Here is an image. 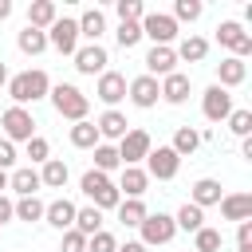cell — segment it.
<instances>
[{
	"instance_id": "obj_1",
	"label": "cell",
	"mask_w": 252,
	"mask_h": 252,
	"mask_svg": "<svg viewBox=\"0 0 252 252\" xmlns=\"http://www.w3.org/2000/svg\"><path fill=\"white\" fill-rule=\"evenodd\" d=\"M47 91H51V79H47V71H39V67H28V71H20V75L8 79V98H12V106L39 102V98H47Z\"/></svg>"
},
{
	"instance_id": "obj_2",
	"label": "cell",
	"mask_w": 252,
	"mask_h": 252,
	"mask_svg": "<svg viewBox=\"0 0 252 252\" xmlns=\"http://www.w3.org/2000/svg\"><path fill=\"white\" fill-rule=\"evenodd\" d=\"M47 98H51L55 114L67 118V122H83V118L91 114V98H87L75 83H55V87L47 91Z\"/></svg>"
},
{
	"instance_id": "obj_3",
	"label": "cell",
	"mask_w": 252,
	"mask_h": 252,
	"mask_svg": "<svg viewBox=\"0 0 252 252\" xmlns=\"http://www.w3.org/2000/svg\"><path fill=\"white\" fill-rule=\"evenodd\" d=\"M79 189L91 197V205L102 213V209H118V201H122V193H118V185L106 177V173H98V169H87L83 173V181H79Z\"/></svg>"
},
{
	"instance_id": "obj_4",
	"label": "cell",
	"mask_w": 252,
	"mask_h": 252,
	"mask_svg": "<svg viewBox=\"0 0 252 252\" xmlns=\"http://www.w3.org/2000/svg\"><path fill=\"white\" fill-rule=\"evenodd\" d=\"M0 126H4V138L16 146V142H32L35 138V118L28 106H8L0 114Z\"/></svg>"
},
{
	"instance_id": "obj_5",
	"label": "cell",
	"mask_w": 252,
	"mask_h": 252,
	"mask_svg": "<svg viewBox=\"0 0 252 252\" xmlns=\"http://www.w3.org/2000/svg\"><path fill=\"white\" fill-rule=\"evenodd\" d=\"M217 43L228 47L236 59H248V55H252V35L244 32L240 20H220V24H217Z\"/></svg>"
},
{
	"instance_id": "obj_6",
	"label": "cell",
	"mask_w": 252,
	"mask_h": 252,
	"mask_svg": "<svg viewBox=\"0 0 252 252\" xmlns=\"http://www.w3.org/2000/svg\"><path fill=\"white\" fill-rule=\"evenodd\" d=\"M138 228H142V244H146V248L169 244V240L177 236V224H173L169 213H146V220H142Z\"/></svg>"
},
{
	"instance_id": "obj_7",
	"label": "cell",
	"mask_w": 252,
	"mask_h": 252,
	"mask_svg": "<svg viewBox=\"0 0 252 252\" xmlns=\"http://www.w3.org/2000/svg\"><path fill=\"white\" fill-rule=\"evenodd\" d=\"M142 35H150L154 47H169L177 39V20L169 12H146L142 16Z\"/></svg>"
},
{
	"instance_id": "obj_8",
	"label": "cell",
	"mask_w": 252,
	"mask_h": 252,
	"mask_svg": "<svg viewBox=\"0 0 252 252\" xmlns=\"http://www.w3.org/2000/svg\"><path fill=\"white\" fill-rule=\"evenodd\" d=\"M47 47H55L59 55H75L79 51V24L59 16L51 28H47Z\"/></svg>"
},
{
	"instance_id": "obj_9",
	"label": "cell",
	"mask_w": 252,
	"mask_h": 252,
	"mask_svg": "<svg viewBox=\"0 0 252 252\" xmlns=\"http://www.w3.org/2000/svg\"><path fill=\"white\" fill-rule=\"evenodd\" d=\"M181 169V158L169 150V146H158L146 154V177H158V181H173Z\"/></svg>"
},
{
	"instance_id": "obj_10",
	"label": "cell",
	"mask_w": 252,
	"mask_h": 252,
	"mask_svg": "<svg viewBox=\"0 0 252 252\" xmlns=\"http://www.w3.org/2000/svg\"><path fill=\"white\" fill-rule=\"evenodd\" d=\"M114 150H118V161H122V165H138V161H146V154L154 150V142H150L146 130H126V138H122Z\"/></svg>"
},
{
	"instance_id": "obj_11",
	"label": "cell",
	"mask_w": 252,
	"mask_h": 252,
	"mask_svg": "<svg viewBox=\"0 0 252 252\" xmlns=\"http://www.w3.org/2000/svg\"><path fill=\"white\" fill-rule=\"evenodd\" d=\"M71 59H75V71H79V75H102L106 63H110V55H106L102 43H83Z\"/></svg>"
},
{
	"instance_id": "obj_12",
	"label": "cell",
	"mask_w": 252,
	"mask_h": 252,
	"mask_svg": "<svg viewBox=\"0 0 252 252\" xmlns=\"http://www.w3.org/2000/svg\"><path fill=\"white\" fill-rule=\"evenodd\" d=\"M94 94H98V102H106V110H118V102L126 98V75H118V71L106 67V71L98 75Z\"/></svg>"
},
{
	"instance_id": "obj_13",
	"label": "cell",
	"mask_w": 252,
	"mask_h": 252,
	"mask_svg": "<svg viewBox=\"0 0 252 252\" xmlns=\"http://www.w3.org/2000/svg\"><path fill=\"white\" fill-rule=\"evenodd\" d=\"M126 98H130L138 110H154V106H158V98H161V91H158V79H150V75H138V79H130V83H126Z\"/></svg>"
},
{
	"instance_id": "obj_14",
	"label": "cell",
	"mask_w": 252,
	"mask_h": 252,
	"mask_svg": "<svg viewBox=\"0 0 252 252\" xmlns=\"http://www.w3.org/2000/svg\"><path fill=\"white\" fill-rule=\"evenodd\" d=\"M201 114L209 118V122H224L228 114H232V94L224 91V87H209L205 94H201Z\"/></svg>"
},
{
	"instance_id": "obj_15",
	"label": "cell",
	"mask_w": 252,
	"mask_h": 252,
	"mask_svg": "<svg viewBox=\"0 0 252 252\" xmlns=\"http://www.w3.org/2000/svg\"><path fill=\"white\" fill-rule=\"evenodd\" d=\"M94 130H98V142H122L126 138V130H130V122H126V114L122 110H102L98 118H94Z\"/></svg>"
},
{
	"instance_id": "obj_16",
	"label": "cell",
	"mask_w": 252,
	"mask_h": 252,
	"mask_svg": "<svg viewBox=\"0 0 252 252\" xmlns=\"http://www.w3.org/2000/svg\"><path fill=\"white\" fill-rule=\"evenodd\" d=\"M173 71H177L173 47H150V51H146V75H150V79H165V75H173Z\"/></svg>"
},
{
	"instance_id": "obj_17",
	"label": "cell",
	"mask_w": 252,
	"mask_h": 252,
	"mask_svg": "<svg viewBox=\"0 0 252 252\" xmlns=\"http://www.w3.org/2000/svg\"><path fill=\"white\" fill-rule=\"evenodd\" d=\"M150 189V177L142 165H122V177H118V193L130 197V201H142V193Z\"/></svg>"
},
{
	"instance_id": "obj_18",
	"label": "cell",
	"mask_w": 252,
	"mask_h": 252,
	"mask_svg": "<svg viewBox=\"0 0 252 252\" xmlns=\"http://www.w3.org/2000/svg\"><path fill=\"white\" fill-rule=\"evenodd\" d=\"M75 201H67V197H55L47 209H43V220L51 224V228H59V232H67V228H75Z\"/></svg>"
},
{
	"instance_id": "obj_19",
	"label": "cell",
	"mask_w": 252,
	"mask_h": 252,
	"mask_svg": "<svg viewBox=\"0 0 252 252\" xmlns=\"http://www.w3.org/2000/svg\"><path fill=\"white\" fill-rule=\"evenodd\" d=\"M244 79H248V63H244V59L228 55V59H220V63H217V87L232 91V87H240Z\"/></svg>"
},
{
	"instance_id": "obj_20",
	"label": "cell",
	"mask_w": 252,
	"mask_h": 252,
	"mask_svg": "<svg viewBox=\"0 0 252 252\" xmlns=\"http://www.w3.org/2000/svg\"><path fill=\"white\" fill-rule=\"evenodd\" d=\"M158 91H161V98H165L169 106H181V102L189 98V91H193V83H189V75H181V71H173V75H165V79L158 83Z\"/></svg>"
},
{
	"instance_id": "obj_21",
	"label": "cell",
	"mask_w": 252,
	"mask_h": 252,
	"mask_svg": "<svg viewBox=\"0 0 252 252\" xmlns=\"http://www.w3.org/2000/svg\"><path fill=\"white\" fill-rule=\"evenodd\" d=\"M220 217L224 220H252V193H224L220 197Z\"/></svg>"
},
{
	"instance_id": "obj_22",
	"label": "cell",
	"mask_w": 252,
	"mask_h": 252,
	"mask_svg": "<svg viewBox=\"0 0 252 252\" xmlns=\"http://www.w3.org/2000/svg\"><path fill=\"white\" fill-rule=\"evenodd\" d=\"M220 181L217 177H201V181H193V189H189V205H197V209H209V205H220Z\"/></svg>"
},
{
	"instance_id": "obj_23",
	"label": "cell",
	"mask_w": 252,
	"mask_h": 252,
	"mask_svg": "<svg viewBox=\"0 0 252 252\" xmlns=\"http://www.w3.org/2000/svg\"><path fill=\"white\" fill-rule=\"evenodd\" d=\"M55 20H59V8H55V0H32V4H28V28H35V32H47Z\"/></svg>"
},
{
	"instance_id": "obj_24",
	"label": "cell",
	"mask_w": 252,
	"mask_h": 252,
	"mask_svg": "<svg viewBox=\"0 0 252 252\" xmlns=\"http://www.w3.org/2000/svg\"><path fill=\"white\" fill-rule=\"evenodd\" d=\"M75 24H79V39H87V43H98L102 32H106V16H102L98 8H87Z\"/></svg>"
},
{
	"instance_id": "obj_25",
	"label": "cell",
	"mask_w": 252,
	"mask_h": 252,
	"mask_svg": "<svg viewBox=\"0 0 252 252\" xmlns=\"http://www.w3.org/2000/svg\"><path fill=\"white\" fill-rule=\"evenodd\" d=\"M8 189L20 193V197H35V189H43V185H39V169H32V165L12 169V173H8Z\"/></svg>"
},
{
	"instance_id": "obj_26",
	"label": "cell",
	"mask_w": 252,
	"mask_h": 252,
	"mask_svg": "<svg viewBox=\"0 0 252 252\" xmlns=\"http://www.w3.org/2000/svg\"><path fill=\"white\" fill-rule=\"evenodd\" d=\"M67 177H71V169H67L63 158H47L43 169H39V185H47V189H63Z\"/></svg>"
},
{
	"instance_id": "obj_27",
	"label": "cell",
	"mask_w": 252,
	"mask_h": 252,
	"mask_svg": "<svg viewBox=\"0 0 252 252\" xmlns=\"http://www.w3.org/2000/svg\"><path fill=\"white\" fill-rule=\"evenodd\" d=\"M173 55L185 59V63H201V59L209 55V39H201V35H185V39L173 47Z\"/></svg>"
},
{
	"instance_id": "obj_28",
	"label": "cell",
	"mask_w": 252,
	"mask_h": 252,
	"mask_svg": "<svg viewBox=\"0 0 252 252\" xmlns=\"http://www.w3.org/2000/svg\"><path fill=\"white\" fill-rule=\"evenodd\" d=\"M67 138H71V146H75V150H94V146H98V130H94V122H91V118L75 122V126L67 130Z\"/></svg>"
},
{
	"instance_id": "obj_29",
	"label": "cell",
	"mask_w": 252,
	"mask_h": 252,
	"mask_svg": "<svg viewBox=\"0 0 252 252\" xmlns=\"http://www.w3.org/2000/svg\"><path fill=\"white\" fill-rule=\"evenodd\" d=\"M201 146V134L193 130V126H177V134H173V142H169V150L177 154V158H193V150Z\"/></svg>"
},
{
	"instance_id": "obj_30",
	"label": "cell",
	"mask_w": 252,
	"mask_h": 252,
	"mask_svg": "<svg viewBox=\"0 0 252 252\" xmlns=\"http://www.w3.org/2000/svg\"><path fill=\"white\" fill-rule=\"evenodd\" d=\"M16 47H20L24 55H43V51H47V32H35V28H24V32L16 35Z\"/></svg>"
},
{
	"instance_id": "obj_31",
	"label": "cell",
	"mask_w": 252,
	"mask_h": 252,
	"mask_svg": "<svg viewBox=\"0 0 252 252\" xmlns=\"http://www.w3.org/2000/svg\"><path fill=\"white\" fill-rule=\"evenodd\" d=\"M146 213H150V209H146V201H130V197H122V201H118V220H122L126 228H138V224L146 220Z\"/></svg>"
},
{
	"instance_id": "obj_32",
	"label": "cell",
	"mask_w": 252,
	"mask_h": 252,
	"mask_svg": "<svg viewBox=\"0 0 252 252\" xmlns=\"http://www.w3.org/2000/svg\"><path fill=\"white\" fill-rule=\"evenodd\" d=\"M75 232H83V236H94V232H102V213H98L94 205H87V209H75Z\"/></svg>"
},
{
	"instance_id": "obj_33",
	"label": "cell",
	"mask_w": 252,
	"mask_h": 252,
	"mask_svg": "<svg viewBox=\"0 0 252 252\" xmlns=\"http://www.w3.org/2000/svg\"><path fill=\"white\" fill-rule=\"evenodd\" d=\"M173 224L177 228H185V232H197V228H205V209H197V205H181L177 209V217H173Z\"/></svg>"
},
{
	"instance_id": "obj_34",
	"label": "cell",
	"mask_w": 252,
	"mask_h": 252,
	"mask_svg": "<svg viewBox=\"0 0 252 252\" xmlns=\"http://www.w3.org/2000/svg\"><path fill=\"white\" fill-rule=\"evenodd\" d=\"M43 201L39 197H20L16 201V220H24V224H32V220H43Z\"/></svg>"
},
{
	"instance_id": "obj_35",
	"label": "cell",
	"mask_w": 252,
	"mask_h": 252,
	"mask_svg": "<svg viewBox=\"0 0 252 252\" xmlns=\"http://www.w3.org/2000/svg\"><path fill=\"white\" fill-rule=\"evenodd\" d=\"M201 12H205V4H201V0H177L169 16H173V20H177V28H181V24H193V20H201Z\"/></svg>"
},
{
	"instance_id": "obj_36",
	"label": "cell",
	"mask_w": 252,
	"mask_h": 252,
	"mask_svg": "<svg viewBox=\"0 0 252 252\" xmlns=\"http://www.w3.org/2000/svg\"><path fill=\"white\" fill-rule=\"evenodd\" d=\"M118 165H122V161H118V150L106 146V142H98V146H94V169L110 177V169H118Z\"/></svg>"
},
{
	"instance_id": "obj_37",
	"label": "cell",
	"mask_w": 252,
	"mask_h": 252,
	"mask_svg": "<svg viewBox=\"0 0 252 252\" xmlns=\"http://www.w3.org/2000/svg\"><path fill=\"white\" fill-rule=\"evenodd\" d=\"M220 240H224V236H220L217 228L205 224V228L193 232V252H220Z\"/></svg>"
},
{
	"instance_id": "obj_38",
	"label": "cell",
	"mask_w": 252,
	"mask_h": 252,
	"mask_svg": "<svg viewBox=\"0 0 252 252\" xmlns=\"http://www.w3.org/2000/svg\"><path fill=\"white\" fill-rule=\"evenodd\" d=\"M114 12H118V24H142L146 4H142V0H118V4H114Z\"/></svg>"
},
{
	"instance_id": "obj_39",
	"label": "cell",
	"mask_w": 252,
	"mask_h": 252,
	"mask_svg": "<svg viewBox=\"0 0 252 252\" xmlns=\"http://www.w3.org/2000/svg\"><path fill=\"white\" fill-rule=\"evenodd\" d=\"M114 39H118V47H122V51L138 47V43H142V24H118Z\"/></svg>"
},
{
	"instance_id": "obj_40",
	"label": "cell",
	"mask_w": 252,
	"mask_h": 252,
	"mask_svg": "<svg viewBox=\"0 0 252 252\" xmlns=\"http://www.w3.org/2000/svg\"><path fill=\"white\" fill-rule=\"evenodd\" d=\"M224 122H228V130L236 138H252V110H232Z\"/></svg>"
},
{
	"instance_id": "obj_41",
	"label": "cell",
	"mask_w": 252,
	"mask_h": 252,
	"mask_svg": "<svg viewBox=\"0 0 252 252\" xmlns=\"http://www.w3.org/2000/svg\"><path fill=\"white\" fill-rule=\"evenodd\" d=\"M24 146H28V150H24V154H28V158H32V165H35V161H39V165H43V161H47V158H51V146H47V138H39V134H35V138H32V142H24Z\"/></svg>"
},
{
	"instance_id": "obj_42",
	"label": "cell",
	"mask_w": 252,
	"mask_h": 252,
	"mask_svg": "<svg viewBox=\"0 0 252 252\" xmlns=\"http://www.w3.org/2000/svg\"><path fill=\"white\" fill-rule=\"evenodd\" d=\"M118 248V240H114V232H94V236H87V252H114Z\"/></svg>"
},
{
	"instance_id": "obj_43",
	"label": "cell",
	"mask_w": 252,
	"mask_h": 252,
	"mask_svg": "<svg viewBox=\"0 0 252 252\" xmlns=\"http://www.w3.org/2000/svg\"><path fill=\"white\" fill-rule=\"evenodd\" d=\"M59 252H87V236H83V232H75V228H67V232H63Z\"/></svg>"
},
{
	"instance_id": "obj_44",
	"label": "cell",
	"mask_w": 252,
	"mask_h": 252,
	"mask_svg": "<svg viewBox=\"0 0 252 252\" xmlns=\"http://www.w3.org/2000/svg\"><path fill=\"white\" fill-rule=\"evenodd\" d=\"M12 165H16V146H12V142H8V138H0V169H4V173H8V169H12Z\"/></svg>"
},
{
	"instance_id": "obj_45",
	"label": "cell",
	"mask_w": 252,
	"mask_h": 252,
	"mask_svg": "<svg viewBox=\"0 0 252 252\" xmlns=\"http://www.w3.org/2000/svg\"><path fill=\"white\" fill-rule=\"evenodd\" d=\"M236 248H252V220L236 224Z\"/></svg>"
},
{
	"instance_id": "obj_46",
	"label": "cell",
	"mask_w": 252,
	"mask_h": 252,
	"mask_svg": "<svg viewBox=\"0 0 252 252\" xmlns=\"http://www.w3.org/2000/svg\"><path fill=\"white\" fill-rule=\"evenodd\" d=\"M4 220H16V201L0 193V224H4Z\"/></svg>"
},
{
	"instance_id": "obj_47",
	"label": "cell",
	"mask_w": 252,
	"mask_h": 252,
	"mask_svg": "<svg viewBox=\"0 0 252 252\" xmlns=\"http://www.w3.org/2000/svg\"><path fill=\"white\" fill-rule=\"evenodd\" d=\"M114 252H150V248H146L142 240H126V244H118Z\"/></svg>"
},
{
	"instance_id": "obj_48",
	"label": "cell",
	"mask_w": 252,
	"mask_h": 252,
	"mask_svg": "<svg viewBox=\"0 0 252 252\" xmlns=\"http://www.w3.org/2000/svg\"><path fill=\"white\" fill-rule=\"evenodd\" d=\"M12 16V0H0V20H8Z\"/></svg>"
},
{
	"instance_id": "obj_49",
	"label": "cell",
	"mask_w": 252,
	"mask_h": 252,
	"mask_svg": "<svg viewBox=\"0 0 252 252\" xmlns=\"http://www.w3.org/2000/svg\"><path fill=\"white\" fill-rule=\"evenodd\" d=\"M8 79H12V75H8V67H4V59H0V87H8Z\"/></svg>"
},
{
	"instance_id": "obj_50",
	"label": "cell",
	"mask_w": 252,
	"mask_h": 252,
	"mask_svg": "<svg viewBox=\"0 0 252 252\" xmlns=\"http://www.w3.org/2000/svg\"><path fill=\"white\" fill-rule=\"evenodd\" d=\"M4 189H8V173L0 169V193H4Z\"/></svg>"
},
{
	"instance_id": "obj_51",
	"label": "cell",
	"mask_w": 252,
	"mask_h": 252,
	"mask_svg": "<svg viewBox=\"0 0 252 252\" xmlns=\"http://www.w3.org/2000/svg\"><path fill=\"white\" fill-rule=\"evenodd\" d=\"M236 252H252V248H236Z\"/></svg>"
}]
</instances>
